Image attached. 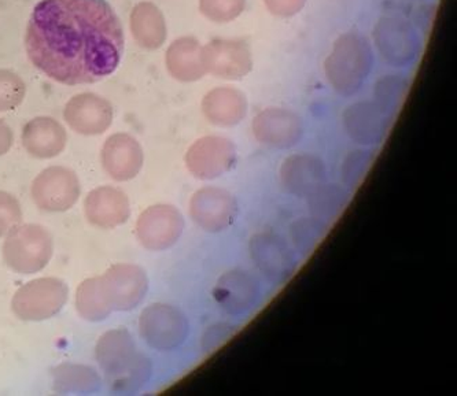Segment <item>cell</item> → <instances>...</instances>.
<instances>
[{"label": "cell", "instance_id": "obj_21", "mask_svg": "<svg viewBox=\"0 0 457 396\" xmlns=\"http://www.w3.org/2000/svg\"><path fill=\"white\" fill-rule=\"evenodd\" d=\"M260 295L259 281L242 270L226 273L217 281L214 299L226 313L239 316L255 305Z\"/></svg>", "mask_w": 457, "mask_h": 396}, {"label": "cell", "instance_id": "obj_18", "mask_svg": "<svg viewBox=\"0 0 457 396\" xmlns=\"http://www.w3.org/2000/svg\"><path fill=\"white\" fill-rule=\"evenodd\" d=\"M237 202L220 188L206 186L196 191L190 202L191 219L208 232L228 228L237 216Z\"/></svg>", "mask_w": 457, "mask_h": 396}, {"label": "cell", "instance_id": "obj_12", "mask_svg": "<svg viewBox=\"0 0 457 396\" xmlns=\"http://www.w3.org/2000/svg\"><path fill=\"white\" fill-rule=\"evenodd\" d=\"M250 254L257 269L273 285H283L297 270L295 254L278 235H255L250 242Z\"/></svg>", "mask_w": 457, "mask_h": 396}, {"label": "cell", "instance_id": "obj_6", "mask_svg": "<svg viewBox=\"0 0 457 396\" xmlns=\"http://www.w3.org/2000/svg\"><path fill=\"white\" fill-rule=\"evenodd\" d=\"M139 334L150 349L173 351L187 341L190 324L179 309L163 303L147 306L140 313Z\"/></svg>", "mask_w": 457, "mask_h": 396}, {"label": "cell", "instance_id": "obj_25", "mask_svg": "<svg viewBox=\"0 0 457 396\" xmlns=\"http://www.w3.org/2000/svg\"><path fill=\"white\" fill-rule=\"evenodd\" d=\"M129 25L134 39L145 50H158L167 40L165 17L152 2H140L132 9Z\"/></svg>", "mask_w": 457, "mask_h": 396}, {"label": "cell", "instance_id": "obj_37", "mask_svg": "<svg viewBox=\"0 0 457 396\" xmlns=\"http://www.w3.org/2000/svg\"><path fill=\"white\" fill-rule=\"evenodd\" d=\"M14 143V135L12 128L0 119V157L6 155Z\"/></svg>", "mask_w": 457, "mask_h": 396}, {"label": "cell", "instance_id": "obj_26", "mask_svg": "<svg viewBox=\"0 0 457 396\" xmlns=\"http://www.w3.org/2000/svg\"><path fill=\"white\" fill-rule=\"evenodd\" d=\"M76 311L81 318L88 323H101L113 313L104 287H102L101 276L86 278L76 290Z\"/></svg>", "mask_w": 457, "mask_h": 396}, {"label": "cell", "instance_id": "obj_27", "mask_svg": "<svg viewBox=\"0 0 457 396\" xmlns=\"http://www.w3.org/2000/svg\"><path fill=\"white\" fill-rule=\"evenodd\" d=\"M351 195L342 190L338 186H323L316 188L313 193L308 195L309 213L313 219L326 221V219H337L341 216L345 207L349 204Z\"/></svg>", "mask_w": 457, "mask_h": 396}, {"label": "cell", "instance_id": "obj_23", "mask_svg": "<svg viewBox=\"0 0 457 396\" xmlns=\"http://www.w3.org/2000/svg\"><path fill=\"white\" fill-rule=\"evenodd\" d=\"M203 111L212 124L234 127L246 117L247 99L239 89L219 87L206 94Z\"/></svg>", "mask_w": 457, "mask_h": 396}, {"label": "cell", "instance_id": "obj_14", "mask_svg": "<svg viewBox=\"0 0 457 396\" xmlns=\"http://www.w3.org/2000/svg\"><path fill=\"white\" fill-rule=\"evenodd\" d=\"M206 73L224 80H242L253 69L250 48L237 40H212L203 47Z\"/></svg>", "mask_w": 457, "mask_h": 396}, {"label": "cell", "instance_id": "obj_29", "mask_svg": "<svg viewBox=\"0 0 457 396\" xmlns=\"http://www.w3.org/2000/svg\"><path fill=\"white\" fill-rule=\"evenodd\" d=\"M410 83L397 74H387L377 81L374 87L375 104L395 119V112L404 103Z\"/></svg>", "mask_w": 457, "mask_h": 396}, {"label": "cell", "instance_id": "obj_11", "mask_svg": "<svg viewBox=\"0 0 457 396\" xmlns=\"http://www.w3.org/2000/svg\"><path fill=\"white\" fill-rule=\"evenodd\" d=\"M237 162L234 143L226 137L205 136L196 140L186 154V166L191 175L212 180L229 172Z\"/></svg>", "mask_w": 457, "mask_h": 396}, {"label": "cell", "instance_id": "obj_15", "mask_svg": "<svg viewBox=\"0 0 457 396\" xmlns=\"http://www.w3.org/2000/svg\"><path fill=\"white\" fill-rule=\"evenodd\" d=\"M84 216L96 228L111 231L127 224L131 217V203L124 191L112 186H101L87 194Z\"/></svg>", "mask_w": 457, "mask_h": 396}, {"label": "cell", "instance_id": "obj_34", "mask_svg": "<svg viewBox=\"0 0 457 396\" xmlns=\"http://www.w3.org/2000/svg\"><path fill=\"white\" fill-rule=\"evenodd\" d=\"M21 203L12 194L0 191V237L7 236L15 227L22 224Z\"/></svg>", "mask_w": 457, "mask_h": 396}, {"label": "cell", "instance_id": "obj_30", "mask_svg": "<svg viewBox=\"0 0 457 396\" xmlns=\"http://www.w3.org/2000/svg\"><path fill=\"white\" fill-rule=\"evenodd\" d=\"M330 227L324 224L320 219H303L291 224L290 239L295 249L300 250L303 254L308 255L320 244L321 240L326 237Z\"/></svg>", "mask_w": 457, "mask_h": 396}, {"label": "cell", "instance_id": "obj_19", "mask_svg": "<svg viewBox=\"0 0 457 396\" xmlns=\"http://www.w3.org/2000/svg\"><path fill=\"white\" fill-rule=\"evenodd\" d=\"M102 166L114 181L124 183L139 175L145 163L140 143L128 134H114L107 137L102 147Z\"/></svg>", "mask_w": 457, "mask_h": 396}, {"label": "cell", "instance_id": "obj_32", "mask_svg": "<svg viewBox=\"0 0 457 396\" xmlns=\"http://www.w3.org/2000/svg\"><path fill=\"white\" fill-rule=\"evenodd\" d=\"M246 0H199V10L211 21L227 24L244 12Z\"/></svg>", "mask_w": 457, "mask_h": 396}, {"label": "cell", "instance_id": "obj_20", "mask_svg": "<svg viewBox=\"0 0 457 396\" xmlns=\"http://www.w3.org/2000/svg\"><path fill=\"white\" fill-rule=\"evenodd\" d=\"M22 147L30 157L51 160L65 150L68 134L57 120L36 117L25 124L21 134Z\"/></svg>", "mask_w": 457, "mask_h": 396}, {"label": "cell", "instance_id": "obj_7", "mask_svg": "<svg viewBox=\"0 0 457 396\" xmlns=\"http://www.w3.org/2000/svg\"><path fill=\"white\" fill-rule=\"evenodd\" d=\"M81 195L79 176L65 166H50L36 176L30 196L40 210L65 213L78 203Z\"/></svg>", "mask_w": 457, "mask_h": 396}, {"label": "cell", "instance_id": "obj_31", "mask_svg": "<svg viewBox=\"0 0 457 396\" xmlns=\"http://www.w3.org/2000/svg\"><path fill=\"white\" fill-rule=\"evenodd\" d=\"M27 86L14 71L0 69V112L12 111L24 102Z\"/></svg>", "mask_w": 457, "mask_h": 396}, {"label": "cell", "instance_id": "obj_36", "mask_svg": "<svg viewBox=\"0 0 457 396\" xmlns=\"http://www.w3.org/2000/svg\"><path fill=\"white\" fill-rule=\"evenodd\" d=\"M232 334H234L232 326H226V324H217V326H212L209 329L208 336L204 337V343L208 342V344H205L204 349L214 351V350L223 346Z\"/></svg>", "mask_w": 457, "mask_h": 396}, {"label": "cell", "instance_id": "obj_3", "mask_svg": "<svg viewBox=\"0 0 457 396\" xmlns=\"http://www.w3.org/2000/svg\"><path fill=\"white\" fill-rule=\"evenodd\" d=\"M374 65L371 45L364 36L347 32L339 36L324 61L327 80L338 94L354 95L361 89Z\"/></svg>", "mask_w": 457, "mask_h": 396}, {"label": "cell", "instance_id": "obj_24", "mask_svg": "<svg viewBox=\"0 0 457 396\" xmlns=\"http://www.w3.org/2000/svg\"><path fill=\"white\" fill-rule=\"evenodd\" d=\"M170 76L183 83L201 80L206 74L203 63V45L194 37H180L170 45L165 56Z\"/></svg>", "mask_w": 457, "mask_h": 396}, {"label": "cell", "instance_id": "obj_17", "mask_svg": "<svg viewBox=\"0 0 457 396\" xmlns=\"http://www.w3.org/2000/svg\"><path fill=\"white\" fill-rule=\"evenodd\" d=\"M253 134L262 144L273 148H290L300 143L303 137V121L290 110L270 107L255 117Z\"/></svg>", "mask_w": 457, "mask_h": 396}, {"label": "cell", "instance_id": "obj_4", "mask_svg": "<svg viewBox=\"0 0 457 396\" xmlns=\"http://www.w3.org/2000/svg\"><path fill=\"white\" fill-rule=\"evenodd\" d=\"M2 255L12 272L35 275L42 272L53 258V236L43 225L20 224L4 236Z\"/></svg>", "mask_w": 457, "mask_h": 396}, {"label": "cell", "instance_id": "obj_9", "mask_svg": "<svg viewBox=\"0 0 457 396\" xmlns=\"http://www.w3.org/2000/svg\"><path fill=\"white\" fill-rule=\"evenodd\" d=\"M104 295L113 311H131L149 293V277L139 265L116 263L101 276Z\"/></svg>", "mask_w": 457, "mask_h": 396}, {"label": "cell", "instance_id": "obj_22", "mask_svg": "<svg viewBox=\"0 0 457 396\" xmlns=\"http://www.w3.org/2000/svg\"><path fill=\"white\" fill-rule=\"evenodd\" d=\"M280 178L288 194L303 198L327 183L326 166L315 155H291L280 169Z\"/></svg>", "mask_w": 457, "mask_h": 396}, {"label": "cell", "instance_id": "obj_28", "mask_svg": "<svg viewBox=\"0 0 457 396\" xmlns=\"http://www.w3.org/2000/svg\"><path fill=\"white\" fill-rule=\"evenodd\" d=\"M54 382L60 392H94L101 384L98 373L83 365H62L55 370Z\"/></svg>", "mask_w": 457, "mask_h": 396}, {"label": "cell", "instance_id": "obj_1", "mask_svg": "<svg viewBox=\"0 0 457 396\" xmlns=\"http://www.w3.org/2000/svg\"><path fill=\"white\" fill-rule=\"evenodd\" d=\"M25 47L30 62L51 80L98 83L119 68L124 29L106 0H40Z\"/></svg>", "mask_w": 457, "mask_h": 396}, {"label": "cell", "instance_id": "obj_2", "mask_svg": "<svg viewBox=\"0 0 457 396\" xmlns=\"http://www.w3.org/2000/svg\"><path fill=\"white\" fill-rule=\"evenodd\" d=\"M96 358L107 385L114 392H134L152 375V362L137 351L131 334L125 328L104 332L96 343Z\"/></svg>", "mask_w": 457, "mask_h": 396}, {"label": "cell", "instance_id": "obj_5", "mask_svg": "<svg viewBox=\"0 0 457 396\" xmlns=\"http://www.w3.org/2000/svg\"><path fill=\"white\" fill-rule=\"evenodd\" d=\"M69 299V287L57 277H40L28 281L15 291L12 310L17 318L40 323L58 316Z\"/></svg>", "mask_w": 457, "mask_h": 396}, {"label": "cell", "instance_id": "obj_33", "mask_svg": "<svg viewBox=\"0 0 457 396\" xmlns=\"http://www.w3.org/2000/svg\"><path fill=\"white\" fill-rule=\"evenodd\" d=\"M374 154L371 151H352L342 163L341 177L347 186H357L371 168Z\"/></svg>", "mask_w": 457, "mask_h": 396}, {"label": "cell", "instance_id": "obj_8", "mask_svg": "<svg viewBox=\"0 0 457 396\" xmlns=\"http://www.w3.org/2000/svg\"><path fill=\"white\" fill-rule=\"evenodd\" d=\"M378 51L390 66H410L420 53V37L404 18L382 17L374 28Z\"/></svg>", "mask_w": 457, "mask_h": 396}, {"label": "cell", "instance_id": "obj_13", "mask_svg": "<svg viewBox=\"0 0 457 396\" xmlns=\"http://www.w3.org/2000/svg\"><path fill=\"white\" fill-rule=\"evenodd\" d=\"M63 119L76 134L96 136L112 127L114 110L107 99L93 92H83L66 103Z\"/></svg>", "mask_w": 457, "mask_h": 396}, {"label": "cell", "instance_id": "obj_35", "mask_svg": "<svg viewBox=\"0 0 457 396\" xmlns=\"http://www.w3.org/2000/svg\"><path fill=\"white\" fill-rule=\"evenodd\" d=\"M265 6L278 17H293L305 7L306 0H264Z\"/></svg>", "mask_w": 457, "mask_h": 396}, {"label": "cell", "instance_id": "obj_16", "mask_svg": "<svg viewBox=\"0 0 457 396\" xmlns=\"http://www.w3.org/2000/svg\"><path fill=\"white\" fill-rule=\"evenodd\" d=\"M345 130L357 144H379L386 139L395 119L375 102H359L347 107L342 116Z\"/></svg>", "mask_w": 457, "mask_h": 396}, {"label": "cell", "instance_id": "obj_10", "mask_svg": "<svg viewBox=\"0 0 457 396\" xmlns=\"http://www.w3.org/2000/svg\"><path fill=\"white\" fill-rule=\"evenodd\" d=\"M185 229V219L170 204H155L142 211L137 221V237L149 252H165L175 246Z\"/></svg>", "mask_w": 457, "mask_h": 396}]
</instances>
